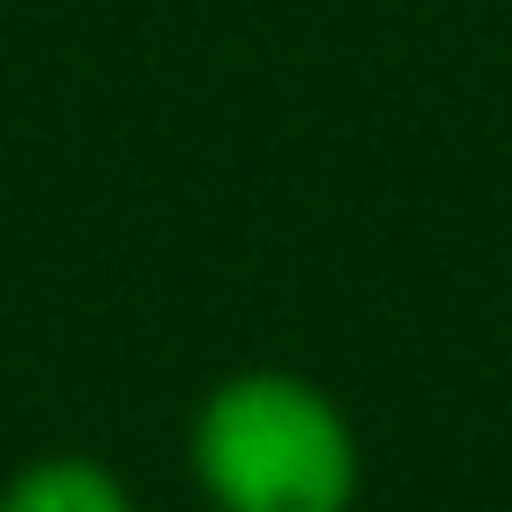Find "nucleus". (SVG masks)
<instances>
[{
	"label": "nucleus",
	"instance_id": "2",
	"mask_svg": "<svg viewBox=\"0 0 512 512\" xmlns=\"http://www.w3.org/2000/svg\"><path fill=\"white\" fill-rule=\"evenodd\" d=\"M0 512H134V491L99 456H36L0 484Z\"/></svg>",
	"mask_w": 512,
	"mask_h": 512
},
{
	"label": "nucleus",
	"instance_id": "1",
	"mask_svg": "<svg viewBox=\"0 0 512 512\" xmlns=\"http://www.w3.org/2000/svg\"><path fill=\"white\" fill-rule=\"evenodd\" d=\"M190 470L211 512H351L358 435L344 407L295 372H232L204 393Z\"/></svg>",
	"mask_w": 512,
	"mask_h": 512
}]
</instances>
